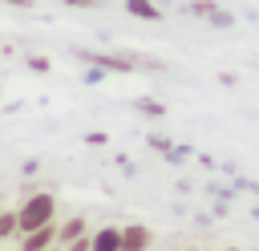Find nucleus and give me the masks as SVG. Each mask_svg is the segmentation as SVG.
Segmentation results:
<instances>
[{"mask_svg":"<svg viewBox=\"0 0 259 251\" xmlns=\"http://www.w3.org/2000/svg\"><path fill=\"white\" fill-rule=\"evenodd\" d=\"M53 215H57V198H53V194H32V198H24V206L16 211L20 235H28V231H36V227H49Z\"/></svg>","mask_w":259,"mask_h":251,"instance_id":"1","label":"nucleus"},{"mask_svg":"<svg viewBox=\"0 0 259 251\" xmlns=\"http://www.w3.org/2000/svg\"><path fill=\"white\" fill-rule=\"evenodd\" d=\"M190 16H202V20H210L214 28H231V24H235V16H231L227 8H219L214 0H194V4H190Z\"/></svg>","mask_w":259,"mask_h":251,"instance_id":"2","label":"nucleus"},{"mask_svg":"<svg viewBox=\"0 0 259 251\" xmlns=\"http://www.w3.org/2000/svg\"><path fill=\"white\" fill-rule=\"evenodd\" d=\"M154 247V231L142 227V223H130L121 227V251H150Z\"/></svg>","mask_w":259,"mask_h":251,"instance_id":"3","label":"nucleus"},{"mask_svg":"<svg viewBox=\"0 0 259 251\" xmlns=\"http://www.w3.org/2000/svg\"><path fill=\"white\" fill-rule=\"evenodd\" d=\"M53 243H57V227L49 223V227H36V231H28V235H24V247H20V251H49Z\"/></svg>","mask_w":259,"mask_h":251,"instance_id":"4","label":"nucleus"},{"mask_svg":"<svg viewBox=\"0 0 259 251\" xmlns=\"http://www.w3.org/2000/svg\"><path fill=\"white\" fill-rule=\"evenodd\" d=\"M93 251H121V227H101L97 235H89Z\"/></svg>","mask_w":259,"mask_h":251,"instance_id":"5","label":"nucleus"},{"mask_svg":"<svg viewBox=\"0 0 259 251\" xmlns=\"http://www.w3.org/2000/svg\"><path fill=\"white\" fill-rule=\"evenodd\" d=\"M125 12L138 16V20H162V8L154 0H125Z\"/></svg>","mask_w":259,"mask_h":251,"instance_id":"6","label":"nucleus"},{"mask_svg":"<svg viewBox=\"0 0 259 251\" xmlns=\"http://www.w3.org/2000/svg\"><path fill=\"white\" fill-rule=\"evenodd\" d=\"M85 235V219H69L61 231H57V243H73V239H81Z\"/></svg>","mask_w":259,"mask_h":251,"instance_id":"7","label":"nucleus"},{"mask_svg":"<svg viewBox=\"0 0 259 251\" xmlns=\"http://www.w3.org/2000/svg\"><path fill=\"white\" fill-rule=\"evenodd\" d=\"M16 231H20L16 211H0V239H4V235H16Z\"/></svg>","mask_w":259,"mask_h":251,"instance_id":"8","label":"nucleus"},{"mask_svg":"<svg viewBox=\"0 0 259 251\" xmlns=\"http://www.w3.org/2000/svg\"><path fill=\"white\" fill-rule=\"evenodd\" d=\"M138 109H142V113H154V117H162V113H166L158 101H138Z\"/></svg>","mask_w":259,"mask_h":251,"instance_id":"9","label":"nucleus"},{"mask_svg":"<svg viewBox=\"0 0 259 251\" xmlns=\"http://www.w3.org/2000/svg\"><path fill=\"white\" fill-rule=\"evenodd\" d=\"M65 251H93V243L81 235V239H73V243H65Z\"/></svg>","mask_w":259,"mask_h":251,"instance_id":"10","label":"nucleus"},{"mask_svg":"<svg viewBox=\"0 0 259 251\" xmlns=\"http://www.w3.org/2000/svg\"><path fill=\"white\" fill-rule=\"evenodd\" d=\"M65 4H73V8H93V4H101V0H65Z\"/></svg>","mask_w":259,"mask_h":251,"instance_id":"11","label":"nucleus"},{"mask_svg":"<svg viewBox=\"0 0 259 251\" xmlns=\"http://www.w3.org/2000/svg\"><path fill=\"white\" fill-rule=\"evenodd\" d=\"M219 251H239V247H219Z\"/></svg>","mask_w":259,"mask_h":251,"instance_id":"12","label":"nucleus"},{"mask_svg":"<svg viewBox=\"0 0 259 251\" xmlns=\"http://www.w3.org/2000/svg\"><path fill=\"white\" fill-rule=\"evenodd\" d=\"M170 251H190V247H170Z\"/></svg>","mask_w":259,"mask_h":251,"instance_id":"13","label":"nucleus"}]
</instances>
